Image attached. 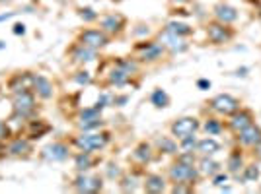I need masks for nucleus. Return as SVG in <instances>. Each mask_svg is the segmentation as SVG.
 I'll use <instances>...</instances> for the list:
<instances>
[{
	"label": "nucleus",
	"instance_id": "obj_1",
	"mask_svg": "<svg viewBox=\"0 0 261 194\" xmlns=\"http://www.w3.org/2000/svg\"><path fill=\"white\" fill-rule=\"evenodd\" d=\"M109 144V132H82L74 138V146L80 152H98Z\"/></svg>",
	"mask_w": 261,
	"mask_h": 194
},
{
	"label": "nucleus",
	"instance_id": "obj_2",
	"mask_svg": "<svg viewBox=\"0 0 261 194\" xmlns=\"http://www.w3.org/2000/svg\"><path fill=\"white\" fill-rule=\"evenodd\" d=\"M168 175L172 179V183H187V185H195V181L199 179V169L193 163H185L181 159H177L174 165L170 167Z\"/></svg>",
	"mask_w": 261,
	"mask_h": 194
},
{
	"label": "nucleus",
	"instance_id": "obj_3",
	"mask_svg": "<svg viewBox=\"0 0 261 194\" xmlns=\"http://www.w3.org/2000/svg\"><path fill=\"white\" fill-rule=\"evenodd\" d=\"M35 93L34 89H24L14 95V115L20 119H30L35 113Z\"/></svg>",
	"mask_w": 261,
	"mask_h": 194
},
{
	"label": "nucleus",
	"instance_id": "obj_4",
	"mask_svg": "<svg viewBox=\"0 0 261 194\" xmlns=\"http://www.w3.org/2000/svg\"><path fill=\"white\" fill-rule=\"evenodd\" d=\"M78 43L88 47V49L98 51V49H104V47L109 45V35L102 29H84L78 35Z\"/></svg>",
	"mask_w": 261,
	"mask_h": 194
},
{
	"label": "nucleus",
	"instance_id": "obj_5",
	"mask_svg": "<svg viewBox=\"0 0 261 194\" xmlns=\"http://www.w3.org/2000/svg\"><path fill=\"white\" fill-rule=\"evenodd\" d=\"M199 130V121L195 117H181V119H175L172 126H170V132L175 140H181L185 136H191Z\"/></svg>",
	"mask_w": 261,
	"mask_h": 194
},
{
	"label": "nucleus",
	"instance_id": "obj_6",
	"mask_svg": "<svg viewBox=\"0 0 261 194\" xmlns=\"http://www.w3.org/2000/svg\"><path fill=\"white\" fill-rule=\"evenodd\" d=\"M210 107H212V111H216L218 115L230 117V115H234V113L240 109V99H236V97L230 95V93H220V95H216V97L210 101Z\"/></svg>",
	"mask_w": 261,
	"mask_h": 194
},
{
	"label": "nucleus",
	"instance_id": "obj_7",
	"mask_svg": "<svg viewBox=\"0 0 261 194\" xmlns=\"http://www.w3.org/2000/svg\"><path fill=\"white\" fill-rule=\"evenodd\" d=\"M232 37H234V31L228 27L226 23L210 21L209 25H207V39H209L212 45H224Z\"/></svg>",
	"mask_w": 261,
	"mask_h": 194
},
{
	"label": "nucleus",
	"instance_id": "obj_8",
	"mask_svg": "<svg viewBox=\"0 0 261 194\" xmlns=\"http://www.w3.org/2000/svg\"><path fill=\"white\" fill-rule=\"evenodd\" d=\"M102 187H104V181H102V177L98 175H86V173H80V175L74 179V183H72V189L74 191H78V193H98V191H102Z\"/></svg>",
	"mask_w": 261,
	"mask_h": 194
},
{
	"label": "nucleus",
	"instance_id": "obj_9",
	"mask_svg": "<svg viewBox=\"0 0 261 194\" xmlns=\"http://www.w3.org/2000/svg\"><path fill=\"white\" fill-rule=\"evenodd\" d=\"M125 27V18L121 14H107L100 19V29L107 35H119Z\"/></svg>",
	"mask_w": 261,
	"mask_h": 194
},
{
	"label": "nucleus",
	"instance_id": "obj_10",
	"mask_svg": "<svg viewBox=\"0 0 261 194\" xmlns=\"http://www.w3.org/2000/svg\"><path fill=\"white\" fill-rule=\"evenodd\" d=\"M139 58L142 62H154L158 58H162L164 45L162 43H154V41H144L142 45H139Z\"/></svg>",
	"mask_w": 261,
	"mask_h": 194
},
{
	"label": "nucleus",
	"instance_id": "obj_11",
	"mask_svg": "<svg viewBox=\"0 0 261 194\" xmlns=\"http://www.w3.org/2000/svg\"><path fill=\"white\" fill-rule=\"evenodd\" d=\"M41 156L47 161H65L70 156V150L65 142H53L41 152Z\"/></svg>",
	"mask_w": 261,
	"mask_h": 194
},
{
	"label": "nucleus",
	"instance_id": "obj_12",
	"mask_svg": "<svg viewBox=\"0 0 261 194\" xmlns=\"http://www.w3.org/2000/svg\"><path fill=\"white\" fill-rule=\"evenodd\" d=\"M214 18L216 21H220V23H234L236 19H238V10L234 8V6H230V4H224V2H220V4H216L214 6Z\"/></svg>",
	"mask_w": 261,
	"mask_h": 194
},
{
	"label": "nucleus",
	"instance_id": "obj_13",
	"mask_svg": "<svg viewBox=\"0 0 261 194\" xmlns=\"http://www.w3.org/2000/svg\"><path fill=\"white\" fill-rule=\"evenodd\" d=\"M232 119H230V128L234 130V132H240V130H244L245 126H249V124L253 123V115H251V111H247V109H238L234 115H230Z\"/></svg>",
	"mask_w": 261,
	"mask_h": 194
},
{
	"label": "nucleus",
	"instance_id": "obj_14",
	"mask_svg": "<svg viewBox=\"0 0 261 194\" xmlns=\"http://www.w3.org/2000/svg\"><path fill=\"white\" fill-rule=\"evenodd\" d=\"M238 140L242 146H257L261 140V128L251 123L249 126H245L244 130L238 132Z\"/></svg>",
	"mask_w": 261,
	"mask_h": 194
},
{
	"label": "nucleus",
	"instance_id": "obj_15",
	"mask_svg": "<svg viewBox=\"0 0 261 194\" xmlns=\"http://www.w3.org/2000/svg\"><path fill=\"white\" fill-rule=\"evenodd\" d=\"M32 89L37 97L41 99H51L53 97V84L45 78V76H34V84H32Z\"/></svg>",
	"mask_w": 261,
	"mask_h": 194
},
{
	"label": "nucleus",
	"instance_id": "obj_16",
	"mask_svg": "<svg viewBox=\"0 0 261 194\" xmlns=\"http://www.w3.org/2000/svg\"><path fill=\"white\" fill-rule=\"evenodd\" d=\"M162 45H164V49H170L172 53H183V51H187V43L183 41V37L172 35L168 31H164Z\"/></svg>",
	"mask_w": 261,
	"mask_h": 194
},
{
	"label": "nucleus",
	"instance_id": "obj_17",
	"mask_svg": "<svg viewBox=\"0 0 261 194\" xmlns=\"http://www.w3.org/2000/svg\"><path fill=\"white\" fill-rule=\"evenodd\" d=\"M8 154L10 156H16V158H26L28 156V152H32V144L30 140H26V138H10V144H8Z\"/></svg>",
	"mask_w": 261,
	"mask_h": 194
},
{
	"label": "nucleus",
	"instance_id": "obj_18",
	"mask_svg": "<svg viewBox=\"0 0 261 194\" xmlns=\"http://www.w3.org/2000/svg\"><path fill=\"white\" fill-rule=\"evenodd\" d=\"M70 56H72L74 62L84 64V62H92V60H96V51H94V49H88V47H84V45L78 43V45L70 51Z\"/></svg>",
	"mask_w": 261,
	"mask_h": 194
},
{
	"label": "nucleus",
	"instance_id": "obj_19",
	"mask_svg": "<svg viewBox=\"0 0 261 194\" xmlns=\"http://www.w3.org/2000/svg\"><path fill=\"white\" fill-rule=\"evenodd\" d=\"M144 191L152 194L164 193V191H166V181H164V177L154 175V173H152V175H146V179H144Z\"/></svg>",
	"mask_w": 261,
	"mask_h": 194
},
{
	"label": "nucleus",
	"instance_id": "obj_20",
	"mask_svg": "<svg viewBox=\"0 0 261 194\" xmlns=\"http://www.w3.org/2000/svg\"><path fill=\"white\" fill-rule=\"evenodd\" d=\"M199 173L207 177H214L216 173H220V163H216L214 159H210V156H203V159L199 161Z\"/></svg>",
	"mask_w": 261,
	"mask_h": 194
},
{
	"label": "nucleus",
	"instance_id": "obj_21",
	"mask_svg": "<svg viewBox=\"0 0 261 194\" xmlns=\"http://www.w3.org/2000/svg\"><path fill=\"white\" fill-rule=\"evenodd\" d=\"M133 159H135L137 163H140V165L150 163V159H152V146L146 144V142L139 144V146L135 148V152H133Z\"/></svg>",
	"mask_w": 261,
	"mask_h": 194
},
{
	"label": "nucleus",
	"instance_id": "obj_22",
	"mask_svg": "<svg viewBox=\"0 0 261 194\" xmlns=\"http://www.w3.org/2000/svg\"><path fill=\"white\" fill-rule=\"evenodd\" d=\"M96 163V159L92 158V152H80L74 156V167L80 171V173H86L88 169H92Z\"/></svg>",
	"mask_w": 261,
	"mask_h": 194
},
{
	"label": "nucleus",
	"instance_id": "obj_23",
	"mask_svg": "<svg viewBox=\"0 0 261 194\" xmlns=\"http://www.w3.org/2000/svg\"><path fill=\"white\" fill-rule=\"evenodd\" d=\"M201 156H214L216 152H220V144L214 140V138H205V140L197 142V148H195Z\"/></svg>",
	"mask_w": 261,
	"mask_h": 194
},
{
	"label": "nucleus",
	"instance_id": "obj_24",
	"mask_svg": "<svg viewBox=\"0 0 261 194\" xmlns=\"http://www.w3.org/2000/svg\"><path fill=\"white\" fill-rule=\"evenodd\" d=\"M164 31H168V33H172V35H177V37H185V35H191L193 29L187 25V23H181V21H170L168 25H166V29Z\"/></svg>",
	"mask_w": 261,
	"mask_h": 194
},
{
	"label": "nucleus",
	"instance_id": "obj_25",
	"mask_svg": "<svg viewBox=\"0 0 261 194\" xmlns=\"http://www.w3.org/2000/svg\"><path fill=\"white\" fill-rule=\"evenodd\" d=\"M156 146H158V150H160L162 154H166V156H174V154H177V144H175L174 138L162 136V138H158L156 140Z\"/></svg>",
	"mask_w": 261,
	"mask_h": 194
},
{
	"label": "nucleus",
	"instance_id": "obj_26",
	"mask_svg": "<svg viewBox=\"0 0 261 194\" xmlns=\"http://www.w3.org/2000/svg\"><path fill=\"white\" fill-rule=\"evenodd\" d=\"M150 101H152V105L156 107V109H166V107L170 105V95L164 89L156 88L152 91V95H150Z\"/></svg>",
	"mask_w": 261,
	"mask_h": 194
},
{
	"label": "nucleus",
	"instance_id": "obj_27",
	"mask_svg": "<svg viewBox=\"0 0 261 194\" xmlns=\"http://www.w3.org/2000/svg\"><path fill=\"white\" fill-rule=\"evenodd\" d=\"M45 132H49V124H45L41 119H35L30 123V138L35 140V138H41Z\"/></svg>",
	"mask_w": 261,
	"mask_h": 194
},
{
	"label": "nucleus",
	"instance_id": "obj_28",
	"mask_svg": "<svg viewBox=\"0 0 261 194\" xmlns=\"http://www.w3.org/2000/svg\"><path fill=\"white\" fill-rule=\"evenodd\" d=\"M226 167H228V171L230 173H238L242 167H244V159H242V154L240 152H232L230 154V158H228V161H226Z\"/></svg>",
	"mask_w": 261,
	"mask_h": 194
},
{
	"label": "nucleus",
	"instance_id": "obj_29",
	"mask_svg": "<svg viewBox=\"0 0 261 194\" xmlns=\"http://www.w3.org/2000/svg\"><path fill=\"white\" fill-rule=\"evenodd\" d=\"M259 179V167L257 165H245L244 167V181L255 183Z\"/></svg>",
	"mask_w": 261,
	"mask_h": 194
},
{
	"label": "nucleus",
	"instance_id": "obj_30",
	"mask_svg": "<svg viewBox=\"0 0 261 194\" xmlns=\"http://www.w3.org/2000/svg\"><path fill=\"white\" fill-rule=\"evenodd\" d=\"M205 130L209 132L210 136H214V134H220V132H222V123H220L218 119H209V121L205 123Z\"/></svg>",
	"mask_w": 261,
	"mask_h": 194
},
{
	"label": "nucleus",
	"instance_id": "obj_31",
	"mask_svg": "<svg viewBox=\"0 0 261 194\" xmlns=\"http://www.w3.org/2000/svg\"><path fill=\"white\" fill-rule=\"evenodd\" d=\"M179 148H181L183 152H193V148H197V140H195V134H191V136H185V138H181V140H179Z\"/></svg>",
	"mask_w": 261,
	"mask_h": 194
},
{
	"label": "nucleus",
	"instance_id": "obj_32",
	"mask_svg": "<svg viewBox=\"0 0 261 194\" xmlns=\"http://www.w3.org/2000/svg\"><path fill=\"white\" fill-rule=\"evenodd\" d=\"M74 82L80 84V86H88V84H92V76H90V72L88 70H80V72H76Z\"/></svg>",
	"mask_w": 261,
	"mask_h": 194
},
{
	"label": "nucleus",
	"instance_id": "obj_33",
	"mask_svg": "<svg viewBox=\"0 0 261 194\" xmlns=\"http://www.w3.org/2000/svg\"><path fill=\"white\" fill-rule=\"evenodd\" d=\"M12 138V130H10V126L4 123V121H0V142H6Z\"/></svg>",
	"mask_w": 261,
	"mask_h": 194
},
{
	"label": "nucleus",
	"instance_id": "obj_34",
	"mask_svg": "<svg viewBox=\"0 0 261 194\" xmlns=\"http://www.w3.org/2000/svg\"><path fill=\"white\" fill-rule=\"evenodd\" d=\"M80 16H82V19H86V21L98 19V14H96L92 8H82V10H80Z\"/></svg>",
	"mask_w": 261,
	"mask_h": 194
},
{
	"label": "nucleus",
	"instance_id": "obj_35",
	"mask_svg": "<svg viewBox=\"0 0 261 194\" xmlns=\"http://www.w3.org/2000/svg\"><path fill=\"white\" fill-rule=\"evenodd\" d=\"M226 181H228L226 173H216V175H214V179H212V185H214V187H222Z\"/></svg>",
	"mask_w": 261,
	"mask_h": 194
},
{
	"label": "nucleus",
	"instance_id": "obj_36",
	"mask_svg": "<svg viewBox=\"0 0 261 194\" xmlns=\"http://www.w3.org/2000/svg\"><path fill=\"white\" fill-rule=\"evenodd\" d=\"M107 175L111 177V179H115V177H121V171H119V165H109V169H107Z\"/></svg>",
	"mask_w": 261,
	"mask_h": 194
},
{
	"label": "nucleus",
	"instance_id": "obj_37",
	"mask_svg": "<svg viewBox=\"0 0 261 194\" xmlns=\"http://www.w3.org/2000/svg\"><path fill=\"white\" fill-rule=\"evenodd\" d=\"M14 27H16V29H14L16 35H24V33H26V25H24V23H16Z\"/></svg>",
	"mask_w": 261,
	"mask_h": 194
},
{
	"label": "nucleus",
	"instance_id": "obj_38",
	"mask_svg": "<svg viewBox=\"0 0 261 194\" xmlns=\"http://www.w3.org/2000/svg\"><path fill=\"white\" fill-rule=\"evenodd\" d=\"M197 88H199V89H209L210 88V82H209V80H199V82H197Z\"/></svg>",
	"mask_w": 261,
	"mask_h": 194
},
{
	"label": "nucleus",
	"instance_id": "obj_39",
	"mask_svg": "<svg viewBox=\"0 0 261 194\" xmlns=\"http://www.w3.org/2000/svg\"><path fill=\"white\" fill-rule=\"evenodd\" d=\"M172 2H174V4H189L191 0H172Z\"/></svg>",
	"mask_w": 261,
	"mask_h": 194
},
{
	"label": "nucleus",
	"instance_id": "obj_40",
	"mask_svg": "<svg viewBox=\"0 0 261 194\" xmlns=\"http://www.w3.org/2000/svg\"><path fill=\"white\" fill-rule=\"evenodd\" d=\"M255 150H257V156H259V158H261V140H259V144L255 146Z\"/></svg>",
	"mask_w": 261,
	"mask_h": 194
}]
</instances>
